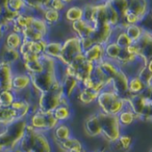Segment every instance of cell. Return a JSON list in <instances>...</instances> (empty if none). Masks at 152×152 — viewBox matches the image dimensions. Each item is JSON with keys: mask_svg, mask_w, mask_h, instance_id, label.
I'll list each match as a JSON object with an SVG mask.
<instances>
[{"mask_svg": "<svg viewBox=\"0 0 152 152\" xmlns=\"http://www.w3.org/2000/svg\"><path fill=\"white\" fill-rule=\"evenodd\" d=\"M146 67H147V69L151 71L152 73V59L151 60H149L148 61H147V65H146Z\"/></svg>", "mask_w": 152, "mask_h": 152, "instance_id": "obj_38", "label": "cell"}, {"mask_svg": "<svg viewBox=\"0 0 152 152\" xmlns=\"http://www.w3.org/2000/svg\"><path fill=\"white\" fill-rule=\"evenodd\" d=\"M97 115L101 123L102 135L110 142H116L122 134V126L118 115H109L101 111L97 112Z\"/></svg>", "mask_w": 152, "mask_h": 152, "instance_id": "obj_5", "label": "cell"}, {"mask_svg": "<svg viewBox=\"0 0 152 152\" xmlns=\"http://www.w3.org/2000/svg\"><path fill=\"white\" fill-rule=\"evenodd\" d=\"M84 130L90 137H98L102 135V128L97 113L88 116L84 123Z\"/></svg>", "mask_w": 152, "mask_h": 152, "instance_id": "obj_14", "label": "cell"}, {"mask_svg": "<svg viewBox=\"0 0 152 152\" xmlns=\"http://www.w3.org/2000/svg\"><path fill=\"white\" fill-rule=\"evenodd\" d=\"M21 60L20 54L18 50L8 48L1 44L0 46V61H4L12 66L15 65Z\"/></svg>", "mask_w": 152, "mask_h": 152, "instance_id": "obj_18", "label": "cell"}, {"mask_svg": "<svg viewBox=\"0 0 152 152\" xmlns=\"http://www.w3.org/2000/svg\"><path fill=\"white\" fill-rule=\"evenodd\" d=\"M50 8L53 9V10H56L58 12H63L66 10V7L67 5L61 1V0H50V3H49V6Z\"/></svg>", "mask_w": 152, "mask_h": 152, "instance_id": "obj_37", "label": "cell"}, {"mask_svg": "<svg viewBox=\"0 0 152 152\" xmlns=\"http://www.w3.org/2000/svg\"><path fill=\"white\" fill-rule=\"evenodd\" d=\"M11 107L18 113L20 119H27L30 116V114L34 111L33 106L26 102L25 100L21 99L20 97H16L14 102L12 103Z\"/></svg>", "mask_w": 152, "mask_h": 152, "instance_id": "obj_17", "label": "cell"}, {"mask_svg": "<svg viewBox=\"0 0 152 152\" xmlns=\"http://www.w3.org/2000/svg\"><path fill=\"white\" fill-rule=\"evenodd\" d=\"M25 72L28 73L29 76L36 75L43 72V66L40 61V59L29 61H23Z\"/></svg>", "mask_w": 152, "mask_h": 152, "instance_id": "obj_31", "label": "cell"}, {"mask_svg": "<svg viewBox=\"0 0 152 152\" xmlns=\"http://www.w3.org/2000/svg\"><path fill=\"white\" fill-rule=\"evenodd\" d=\"M117 145V148L119 151H126L128 150H130L132 143H133V139L130 135L127 134H121L120 137L118 138V140L114 142Z\"/></svg>", "mask_w": 152, "mask_h": 152, "instance_id": "obj_35", "label": "cell"}, {"mask_svg": "<svg viewBox=\"0 0 152 152\" xmlns=\"http://www.w3.org/2000/svg\"><path fill=\"white\" fill-rule=\"evenodd\" d=\"M95 64L88 61L83 53L78 55L69 66L65 67V75L74 77L80 83L90 77L94 69Z\"/></svg>", "mask_w": 152, "mask_h": 152, "instance_id": "obj_7", "label": "cell"}, {"mask_svg": "<svg viewBox=\"0 0 152 152\" xmlns=\"http://www.w3.org/2000/svg\"><path fill=\"white\" fill-rule=\"evenodd\" d=\"M83 54L88 61L95 65L99 64L102 61L105 59L104 45H100V44H94L89 49L83 52Z\"/></svg>", "mask_w": 152, "mask_h": 152, "instance_id": "obj_16", "label": "cell"}, {"mask_svg": "<svg viewBox=\"0 0 152 152\" xmlns=\"http://www.w3.org/2000/svg\"><path fill=\"white\" fill-rule=\"evenodd\" d=\"M14 71L13 67L4 61H0V88L2 90L12 89V80Z\"/></svg>", "mask_w": 152, "mask_h": 152, "instance_id": "obj_15", "label": "cell"}, {"mask_svg": "<svg viewBox=\"0 0 152 152\" xmlns=\"http://www.w3.org/2000/svg\"><path fill=\"white\" fill-rule=\"evenodd\" d=\"M82 142L76 137H73L71 136L70 138L60 142V143H56V145L61 150L62 152H68L69 150H71L72 148L81 144Z\"/></svg>", "mask_w": 152, "mask_h": 152, "instance_id": "obj_36", "label": "cell"}, {"mask_svg": "<svg viewBox=\"0 0 152 152\" xmlns=\"http://www.w3.org/2000/svg\"><path fill=\"white\" fill-rule=\"evenodd\" d=\"M61 45H62V42H61V41H57V40L50 41L47 39V43L45 45L44 53L49 57H52V58L57 60L61 53Z\"/></svg>", "mask_w": 152, "mask_h": 152, "instance_id": "obj_26", "label": "cell"}, {"mask_svg": "<svg viewBox=\"0 0 152 152\" xmlns=\"http://www.w3.org/2000/svg\"><path fill=\"white\" fill-rule=\"evenodd\" d=\"M96 152H105V151H96Z\"/></svg>", "mask_w": 152, "mask_h": 152, "instance_id": "obj_40", "label": "cell"}, {"mask_svg": "<svg viewBox=\"0 0 152 152\" xmlns=\"http://www.w3.org/2000/svg\"><path fill=\"white\" fill-rule=\"evenodd\" d=\"M27 125V119H20L0 129V152L10 151L18 148L25 134Z\"/></svg>", "mask_w": 152, "mask_h": 152, "instance_id": "obj_2", "label": "cell"}, {"mask_svg": "<svg viewBox=\"0 0 152 152\" xmlns=\"http://www.w3.org/2000/svg\"><path fill=\"white\" fill-rule=\"evenodd\" d=\"M53 139L55 143H60L72 136V130L67 123H59L52 131Z\"/></svg>", "mask_w": 152, "mask_h": 152, "instance_id": "obj_19", "label": "cell"}, {"mask_svg": "<svg viewBox=\"0 0 152 152\" xmlns=\"http://www.w3.org/2000/svg\"><path fill=\"white\" fill-rule=\"evenodd\" d=\"M121 47L118 45V44L114 41H110L108 44H106L104 45V55H105V59L109 60V61H116L120 51H121Z\"/></svg>", "mask_w": 152, "mask_h": 152, "instance_id": "obj_27", "label": "cell"}, {"mask_svg": "<svg viewBox=\"0 0 152 152\" xmlns=\"http://www.w3.org/2000/svg\"><path fill=\"white\" fill-rule=\"evenodd\" d=\"M96 103L101 112L109 115H118L126 105V101L110 87H106L99 94Z\"/></svg>", "mask_w": 152, "mask_h": 152, "instance_id": "obj_3", "label": "cell"}, {"mask_svg": "<svg viewBox=\"0 0 152 152\" xmlns=\"http://www.w3.org/2000/svg\"><path fill=\"white\" fill-rule=\"evenodd\" d=\"M16 97V94L12 89L2 90L0 93V107H10Z\"/></svg>", "mask_w": 152, "mask_h": 152, "instance_id": "obj_32", "label": "cell"}, {"mask_svg": "<svg viewBox=\"0 0 152 152\" xmlns=\"http://www.w3.org/2000/svg\"><path fill=\"white\" fill-rule=\"evenodd\" d=\"M1 91H2V89H1V88H0V93H1Z\"/></svg>", "mask_w": 152, "mask_h": 152, "instance_id": "obj_42", "label": "cell"}, {"mask_svg": "<svg viewBox=\"0 0 152 152\" xmlns=\"http://www.w3.org/2000/svg\"><path fill=\"white\" fill-rule=\"evenodd\" d=\"M1 128H2V127H0V129H1Z\"/></svg>", "mask_w": 152, "mask_h": 152, "instance_id": "obj_43", "label": "cell"}, {"mask_svg": "<svg viewBox=\"0 0 152 152\" xmlns=\"http://www.w3.org/2000/svg\"><path fill=\"white\" fill-rule=\"evenodd\" d=\"M17 120H20L18 113L11 106L0 107V127H5Z\"/></svg>", "mask_w": 152, "mask_h": 152, "instance_id": "obj_20", "label": "cell"}, {"mask_svg": "<svg viewBox=\"0 0 152 152\" xmlns=\"http://www.w3.org/2000/svg\"><path fill=\"white\" fill-rule=\"evenodd\" d=\"M99 94L100 93H97L95 91L80 87L74 98H76L77 101L82 105H90L94 102H96Z\"/></svg>", "mask_w": 152, "mask_h": 152, "instance_id": "obj_21", "label": "cell"}, {"mask_svg": "<svg viewBox=\"0 0 152 152\" xmlns=\"http://www.w3.org/2000/svg\"><path fill=\"white\" fill-rule=\"evenodd\" d=\"M28 123L36 130L48 134L59 124L53 112H43L39 110L32 112L28 118Z\"/></svg>", "mask_w": 152, "mask_h": 152, "instance_id": "obj_8", "label": "cell"}, {"mask_svg": "<svg viewBox=\"0 0 152 152\" xmlns=\"http://www.w3.org/2000/svg\"><path fill=\"white\" fill-rule=\"evenodd\" d=\"M18 148L21 152H53V146L48 134L34 129L28 123Z\"/></svg>", "mask_w": 152, "mask_h": 152, "instance_id": "obj_1", "label": "cell"}, {"mask_svg": "<svg viewBox=\"0 0 152 152\" xmlns=\"http://www.w3.org/2000/svg\"><path fill=\"white\" fill-rule=\"evenodd\" d=\"M128 82L129 77L120 69L118 73L112 78L110 86L109 87L115 91L124 100H126L131 94L128 90Z\"/></svg>", "mask_w": 152, "mask_h": 152, "instance_id": "obj_10", "label": "cell"}, {"mask_svg": "<svg viewBox=\"0 0 152 152\" xmlns=\"http://www.w3.org/2000/svg\"><path fill=\"white\" fill-rule=\"evenodd\" d=\"M3 43L2 45L14 50H19L20 46L21 45L23 42V37L21 34L13 32V31H9L5 34V36L3 38Z\"/></svg>", "mask_w": 152, "mask_h": 152, "instance_id": "obj_23", "label": "cell"}, {"mask_svg": "<svg viewBox=\"0 0 152 152\" xmlns=\"http://www.w3.org/2000/svg\"><path fill=\"white\" fill-rule=\"evenodd\" d=\"M125 31L126 35L129 37V38L134 43V42H137L142 37L144 32V28L140 24H134V25L127 26Z\"/></svg>", "mask_w": 152, "mask_h": 152, "instance_id": "obj_30", "label": "cell"}, {"mask_svg": "<svg viewBox=\"0 0 152 152\" xmlns=\"http://www.w3.org/2000/svg\"><path fill=\"white\" fill-rule=\"evenodd\" d=\"M118 118L120 126L122 127H127L131 126L135 120H137L135 114L126 105V108L118 115Z\"/></svg>", "mask_w": 152, "mask_h": 152, "instance_id": "obj_25", "label": "cell"}, {"mask_svg": "<svg viewBox=\"0 0 152 152\" xmlns=\"http://www.w3.org/2000/svg\"><path fill=\"white\" fill-rule=\"evenodd\" d=\"M31 86L40 94L49 91L53 84L58 80L56 74L48 72V71H43L39 74L31 75Z\"/></svg>", "mask_w": 152, "mask_h": 152, "instance_id": "obj_9", "label": "cell"}, {"mask_svg": "<svg viewBox=\"0 0 152 152\" xmlns=\"http://www.w3.org/2000/svg\"><path fill=\"white\" fill-rule=\"evenodd\" d=\"M83 7L78 5H70L68 8H66L64 12L65 20L70 23L75 22L77 20L83 19Z\"/></svg>", "mask_w": 152, "mask_h": 152, "instance_id": "obj_24", "label": "cell"}, {"mask_svg": "<svg viewBox=\"0 0 152 152\" xmlns=\"http://www.w3.org/2000/svg\"><path fill=\"white\" fill-rule=\"evenodd\" d=\"M61 12H58L56 10H53L50 7H47L46 9H45L43 11V19L45 20V21L47 23V25L50 26H53L55 24H57L61 19Z\"/></svg>", "mask_w": 152, "mask_h": 152, "instance_id": "obj_28", "label": "cell"}, {"mask_svg": "<svg viewBox=\"0 0 152 152\" xmlns=\"http://www.w3.org/2000/svg\"><path fill=\"white\" fill-rule=\"evenodd\" d=\"M112 41L116 42L118 44V45L120 46L121 48H127L134 43L129 38V37L126 35V33L124 29H121L120 31H118V34L116 35V37H113Z\"/></svg>", "mask_w": 152, "mask_h": 152, "instance_id": "obj_33", "label": "cell"}, {"mask_svg": "<svg viewBox=\"0 0 152 152\" xmlns=\"http://www.w3.org/2000/svg\"><path fill=\"white\" fill-rule=\"evenodd\" d=\"M7 152H21V151H20L19 148H16V149H14V150H12V151H7Z\"/></svg>", "mask_w": 152, "mask_h": 152, "instance_id": "obj_39", "label": "cell"}, {"mask_svg": "<svg viewBox=\"0 0 152 152\" xmlns=\"http://www.w3.org/2000/svg\"><path fill=\"white\" fill-rule=\"evenodd\" d=\"M149 152H152V148L150 150V151H149Z\"/></svg>", "mask_w": 152, "mask_h": 152, "instance_id": "obj_41", "label": "cell"}, {"mask_svg": "<svg viewBox=\"0 0 152 152\" xmlns=\"http://www.w3.org/2000/svg\"><path fill=\"white\" fill-rule=\"evenodd\" d=\"M81 53H83V50L80 38L76 35H73L62 42L61 53L57 61L59 63L66 67L69 66Z\"/></svg>", "mask_w": 152, "mask_h": 152, "instance_id": "obj_6", "label": "cell"}, {"mask_svg": "<svg viewBox=\"0 0 152 152\" xmlns=\"http://www.w3.org/2000/svg\"><path fill=\"white\" fill-rule=\"evenodd\" d=\"M31 86V77L26 72L14 73L12 80V90L19 95L21 92Z\"/></svg>", "mask_w": 152, "mask_h": 152, "instance_id": "obj_13", "label": "cell"}, {"mask_svg": "<svg viewBox=\"0 0 152 152\" xmlns=\"http://www.w3.org/2000/svg\"><path fill=\"white\" fill-rule=\"evenodd\" d=\"M69 103L70 100L63 95L61 88V82L57 80L49 91L40 94L37 101V107L38 110L43 112H53L59 105Z\"/></svg>", "mask_w": 152, "mask_h": 152, "instance_id": "obj_4", "label": "cell"}, {"mask_svg": "<svg viewBox=\"0 0 152 152\" xmlns=\"http://www.w3.org/2000/svg\"><path fill=\"white\" fill-rule=\"evenodd\" d=\"M146 85L141 80L138 76L129 77L128 90L131 94H140L146 89Z\"/></svg>", "mask_w": 152, "mask_h": 152, "instance_id": "obj_29", "label": "cell"}, {"mask_svg": "<svg viewBox=\"0 0 152 152\" xmlns=\"http://www.w3.org/2000/svg\"><path fill=\"white\" fill-rule=\"evenodd\" d=\"M53 114L59 123H68L73 115L71 103L69 104H61L53 111Z\"/></svg>", "mask_w": 152, "mask_h": 152, "instance_id": "obj_22", "label": "cell"}, {"mask_svg": "<svg viewBox=\"0 0 152 152\" xmlns=\"http://www.w3.org/2000/svg\"><path fill=\"white\" fill-rule=\"evenodd\" d=\"M114 9L118 12L120 15L121 20L126 15V12L128 11L129 7V1L128 0H109Z\"/></svg>", "mask_w": 152, "mask_h": 152, "instance_id": "obj_34", "label": "cell"}, {"mask_svg": "<svg viewBox=\"0 0 152 152\" xmlns=\"http://www.w3.org/2000/svg\"><path fill=\"white\" fill-rule=\"evenodd\" d=\"M134 43L138 47L139 56L142 57L146 61L152 59V31L144 28L142 37Z\"/></svg>", "mask_w": 152, "mask_h": 152, "instance_id": "obj_11", "label": "cell"}, {"mask_svg": "<svg viewBox=\"0 0 152 152\" xmlns=\"http://www.w3.org/2000/svg\"><path fill=\"white\" fill-rule=\"evenodd\" d=\"M81 85L80 82L77 81L74 77L65 75L64 77L61 80V88L63 95L68 98L69 100H71L75 97L78 90L80 89Z\"/></svg>", "mask_w": 152, "mask_h": 152, "instance_id": "obj_12", "label": "cell"}]
</instances>
